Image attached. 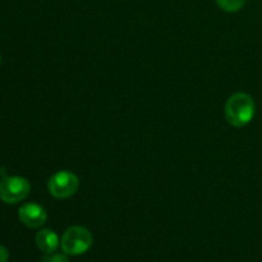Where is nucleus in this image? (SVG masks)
I'll list each match as a JSON object with an SVG mask.
<instances>
[{
    "label": "nucleus",
    "instance_id": "obj_1",
    "mask_svg": "<svg viewBox=\"0 0 262 262\" xmlns=\"http://www.w3.org/2000/svg\"><path fill=\"white\" fill-rule=\"evenodd\" d=\"M225 118L233 127H245L252 122L256 113V105L252 97L245 92L233 94L225 104Z\"/></svg>",
    "mask_w": 262,
    "mask_h": 262
},
{
    "label": "nucleus",
    "instance_id": "obj_2",
    "mask_svg": "<svg viewBox=\"0 0 262 262\" xmlns=\"http://www.w3.org/2000/svg\"><path fill=\"white\" fill-rule=\"evenodd\" d=\"M92 242L94 239H92L91 232L84 227L76 225V227H71L66 230L61 237L60 245L64 253L71 256H78L87 252L91 248Z\"/></svg>",
    "mask_w": 262,
    "mask_h": 262
},
{
    "label": "nucleus",
    "instance_id": "obj_3",
    "mask_svg": "<svg viewBox=\"0 0 262 262\" xmlns=\"http://www.w3.org/2000/svg\"><path fill=\"white\" fill-rule=\"evenodd\" d=\"M78 177L69 170L56 171L48 182V189L55 199H69L78 191Z\"/></svg>",
    "mask_w": 262,
    "mask_h": 262
},
{
    "label": "nucleus",
    "instance_id": "obj_4",
    "mask_svg": "<svg viewBox=\"0 0 262 262\" xmlns=\"http://www.w3.org/2000/svg\"><path fill=\"white\" fill-rule=\"evenodd\" d=\"M31 191L30 182L22 177H7L0 182V199L5 204H18L27 199Z\"/></svg>",
    "mask_w": 262,
    "mask_h": 262
},
{
    "label": "nucleus",
    "instance_id": "obj_5",
    "mask_svg": "<svg viewBox=\"0 0 262 262\" xmlns=\"http://www.w3.org/2000/svg\"><path fill=\"white\" fill-rule=\"evenodd\" d=\"M18 217L23 225L31 228V229H36L45 224L48 214L41 205L30 202V204H25L19 207Z\"/></svg>",
    "mask_w": 262,
    "mask_h": 262
},
{
    "label": "nucleus",
    "instance_id": "obj_6",
    "mask_svg": "<svg viewBox=\"0 0 262 262\" xmlns=\"http://www.w3.org/2000/svg\"><path fill=\"white\" fill-rule=\"evenodd\" d=\"M36 245L45 255L54 253L59 247V237L54 230L42 229L36 235Z\"/></svg>",
    "mask_w": 262,
    "mask_h": 262
},
{
    "label": "nucleus",
    "instance_id": "obj_7",
    "mask_svg": "<svg viewBox=\"0 0 262 262\" xmlns=\"http://www.w3.org/2000/svg\"><path fill=\"white\" fill-rule=\"evenodd\" d=\"M247 0H216V4L220 9L225 10L228 13H234L242 9L245 7Z\"/></svg>",
    "mask_w": 262,
    "mask_h": 262
},
{
    "label": "nucleus",
    "instance_id": "obj_8",
    "mask_svg": "<svg viewBox=\"0 0 262 262\" xmlns=\"http://www.w3.org/2000/svg\"><path fill=\"white\" fill-rule=\"evenodd\" d=\"M42 262H69L66 255H60V253H49V255L43 256Z\"/></svg>",
    "mask_w": 262,
    "mask_h": 262
},
{
    "label": "nucleus",
    "instance_id": "obj_9",
    "mask_svg": "<svg viewBox=\"0 0 262 262\" xmlns=\"http://www.w3.org/2000/svg\"><path fill=\"white\" fill-rule=\"evenodd\" d=\"M8 258H9L8 250L4 246H0V262H8Z\"/></svg>",
    "mask_w": 262,
    "mask_h": 262
}]
</instances>
